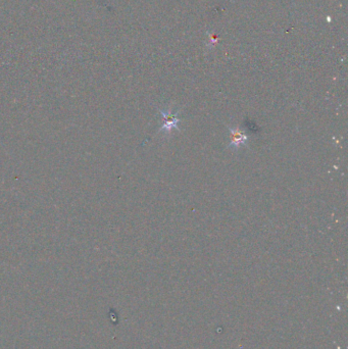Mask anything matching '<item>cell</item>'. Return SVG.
Here are the masks:
<instances>
[{
  "mask_svg": "<svg viewBox=\"0 0 348 349\" xmlns=\"http://www.w3.org/2000/svg\"><path fill=\"white\" fill-rule=\"evenodd\" d=\"M228 129L230 131V143L227 148L237 151L241 146L247 145L249 137L244 130L239 127L230 126H228Z\"/></svg>",
  "mask_w": 348,
  "mask_h": 349,
  "instance_id": "cell-2",
  "label": "cell"
},
{
  "mask_svg": "<svg viewBox=\"0 0 348 349\" xmlns=\"http://www.w3.org/2000/svg\"><path fill=\"white\" fill-rule=\"evenodd\" d=\"M158 112L161 115V119H162L158 132H165L166 135H169L172 129L179 130L178 126L181 122V119L178 116L179 111L173 112L172 109L169 108L167 110L158 109Z\"/></svg>",
  "mask_w": 348,
  "mask_h": 349,
  "instance_id": "cell-1",
  "label": "cell"
}]
</instances>
